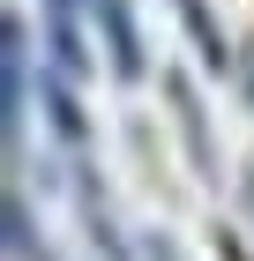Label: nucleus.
<instances>
[{"instance_id":"obj_3","label":"nucleus","mask_w":254,"mask_h":261,"mask_svg":"<svg viewBox=\"0 0 254 261\" xmlns=\"http://www.w3.org/2000/svg\"><path fill=\"white\" fill-rule=\"evenodd\" d=\"M8 127H22V22H8Z\"/></svg>"},{"instance_id":"obj_1","label":"nucleus","mask_w":254,"mask_h":261,"mask_svg":"<svg viewBox=\"0 0 254 261\" xmlns=\"http://www.w3.org/2000/svg\"><path fill=\"white\" fill-rule=\"evenodd\" d=\"M98 15H105V38H112V67L135 82V75H142V53H135V22H127V0H98Z\"/></svg>"},{"instance_id":"obj_2","label":"nucleus","mask_w":254,"mask_h":261,"mask_svg":"<svg viewBox=\"0 0 254 261\" xmlns=\"http://www.w3.org/2000/svg\"><path fill=\"white\" fill-rule=\"evenodd\" d=\"M53 53H60V67H67V75L82 67V45H75V0H53Z\"/></svg>"}]
</instances>
